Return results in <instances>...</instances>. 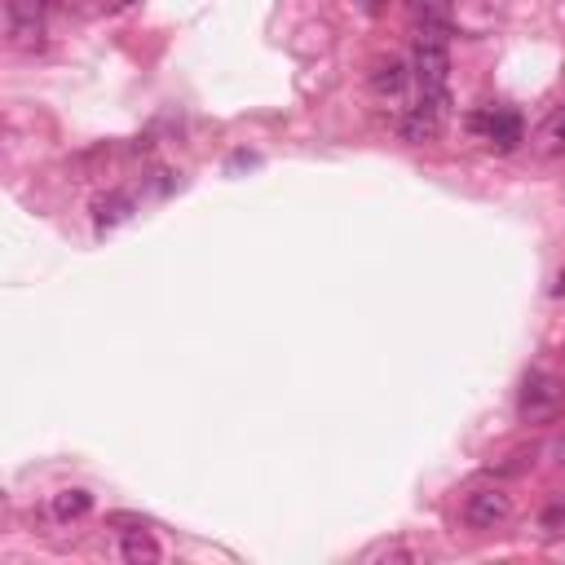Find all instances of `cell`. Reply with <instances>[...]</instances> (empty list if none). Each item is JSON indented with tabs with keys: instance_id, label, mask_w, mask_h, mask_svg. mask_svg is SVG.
Masks as SVG:
<instances>
[{
	"instance_id": "1",
	"label": "cell",
	"mask_w": 565,
	"mask_h": 565,
	"mask_svg": "<svg viewBox=\"0 0 565 565\" xmlns=\"http://www.w3.org/2000/svg\"><path fill=\"white\" fill-rule=\"evenodd\" d=\"M411 76L420 84V98L451 106L446 80H451V53H446V31H415Z\"/></svg>"
},
{
	"instance_id": "2",
	"label": "cell",
	"mask_w": 565,
	"mask_h": 565,
	"mask_svg": "<svg viewBox=\"0 0 565 565\" xmlns=\"http://www.w3.org/2000/svg\"><path fill=\"white\" fill-rule=\"evenodd\" d=\"M468 129L482 133L490 146H499V151H517L526 124H521V115L513 111V106H482V111L468 115Z\"/></svg>"
},
{
	"instance_id": "3",
	"label": "cell",
	"mask_w": 565,
	"mask_h": 565,
	"mask_svg": "<svg viewBox=\"0 0 565 565\" xmlns=\"http://www.w3.org/2000/svg\"><path fill=\"white\" fill-rule=\"evenodd\" d=\"M45 14H49V0H5L9 40L18 49H40L45 45Z\"/></svg>"
},
{
	"instance_id": "4",
	"label": "cell",
	"mask_w": 565,
	"mask_h": 565,
	"mask_svg": "<svg viewBox=\"0 0 565 565\" xmlns=\"http://www.w3.org/2000/svg\"><path fill=\"white\" fill-rule=\"evenodd\" d=\"M561 402H565L561 380L548 376V371H530L526 389H521V415H526V420H552V415L561 411Z\"/></svg>"
},
{
	"instance_id": "5",
	"label": "cell",
	"mask_w": 565,
	"mask_h": 565,
	"mask_svg": "<svg viewBox=\"0 0 565 565\" xmlns=\"http://www.w3.org/2000/svg\"><path fill=\"white\" fill-rule=\"evenodd\" d=\"M508 517H513V499H508L504 490H473L464 504V521L473 530H495V526H504Z\"/></svg>"
},
{
	"instance_id": "6",
	"label": "cell",
	"mask_w": 565,
	"mask_h": 565,
	"mask_svg": "<svg viewBox=\"0 0 565 565\" xmlns=\"http://www.w3.org/2000/svg\"><path fill=\"white\" fill-rule=\"evenodd\" d=\"M442 115H446V106H442V102H429V98L411 102L407 111L398 115V133H402V142H433V137L442 133Z\"/></svg>"
},
{
	"instance_id": "7",
	"label": "cell",
	"mask_w": 565,
	"mask_h": 565,
	"mask_svg": "<svg viewBox=\"0 0 565 565\" xmlns=\"http://www.w3.org/2000/svg\"><path fill=\"white\" fill-rule=\"evenodd\" d=\"M367 80H371V89H376L380 98H402V93H407V84H411L415 76H411L407 62L389 53V58H376V62H371V76H367Z\"/></svg>"
},
{
	"instance_id": "8",
	"label": "cell",
	"mask_w": 565,
	"mask_h": 565,
	"mask_svg": "<svg viewBox=\"0 0 565 565\" xmlns=\"http://www.w3.org/2000/svg\"><path fill=\"white\" fill-rule=\"evenodd\" d=\"M407 14L415 18V31H451L455 0H407Z\"/></svg>"
},
{
	"instance_id": "9",
	"label": "cell",
	"mask_w": 565,
	"mask_h": 565,
	"mask_svg": "<svg viewBox=\"0 0 565 565\" xmlns=\"http://www.w3.org/2000/svg\"><path fill=\"white\" fill-rule=\"evenodd\" d=\"M89 508H93L89 490H58V495H53V517L58 521H80Z\"/></svg>"
},
{
	"instance_id": "10",
	"label": "cell",
	"mask_w": 565,
	"mask_h": 565,
	"mask_svg": "<svg viewBox=\"0 0 565 565\" xmlns=\"http://www.w3.org/2000/svg\"><path fill=\"white\" fill-rule=\"evenodd\" d=\"M129 212H133V195H124V190H111V195H102L98 204H93L98 226H115V221H124Z\"/></svg>"
},
{
	"instance_id": "11",
	"label": "cell",
	"mask_w": 565,
	"mask_h": 565,
	"mask_svg": "<svg viewBox=\"0 0 565 565\" xmlns=\"http://www.w3.org/2000/svg\"><path fill=\"white\" fill-rule=\"evenodd\" d=\"M124 561H133V565L159 561V543L146 535V530H129V535H124Z\"/></svg>"
},
{
	"instance_id": "12",
	"label": "cell",
	"mask_w": 565,
	"mask_h": 565,
	"mask_svg": "<svg viewBox=\"0 0 565 565\" xmlns=\"http://www.w3.org/2000/svg\"><path fill=\"white\" fill-rule=\"evenodd\" d=\"M543 137H548L552 146H561V151H565V106L548 115V124H543Z\"/></svg>"
},
{
	"instance_id": "13",
	"label": "cell",
	"mask_w": 565,
	"mask_h": 565,
	"mask_svg": "<svg viewBox=\"0 0 565 565\" xmlns=\"http://www.w3.org/2000/svg\"><path fill=\"white\" fill-rule=\"evenodd\" d=\"M543 530H552V535H561V530H565V504H552L548 513H543Z\"/></svg>"
},
{
	"instance_id": "14",
	"label": "cell",
	"mask_w": 565,
	"mask_h": 565,
	"mask_svg": "<svg viewBox=\"0 0 565 565\" xmlns=\"http://www.w3.org/2000/svg\"><path fill=\"white\" fill-rule=\"evenodd\" d=\"M552 455H557V464H565V437L561 442H552Z\"/></svg>"
},
{
	"instance_id": "15",
	"label": "cell",
	"mask_w": 565,
	"mask_h": 565,
	"mask_svg": "<svg viewBox=\"0 0 565 565\" xmlns=\"http://www.w3.org/2000/svg\"><path fill=\"white\" fill-rule=\"evenodd\" d=\"M362 5H367L371 14H380V5H385V0H362Z\"/></svg>"
}]
</instances>
